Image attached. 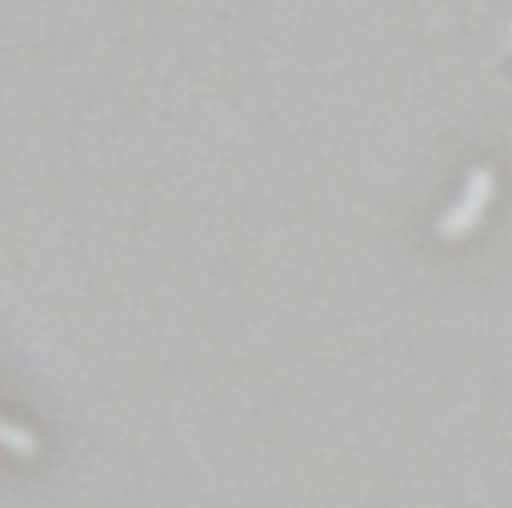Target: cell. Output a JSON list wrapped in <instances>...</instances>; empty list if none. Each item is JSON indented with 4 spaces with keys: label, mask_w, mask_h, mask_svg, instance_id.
Returning a JSON list of instances; mask_svg holds the SVG:
<instances>
[{
    "label": "cell",
    "mask_w": 512,
    "mask_h": 508,
    "mask_svg": "<svg viewBox=\"0 0 512 508\" xmlns=\"http://www.w3.org/2000/svg\"><path fill=\"white\" fill-rule=\"evenodd\" d=\"M0 448L12 452V456H36L40 452V436L32 428H20V424L0 416Z\"/></svg>",
    "instance_id": "obj_1"
}]
</instances>
